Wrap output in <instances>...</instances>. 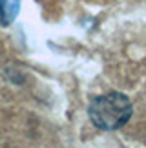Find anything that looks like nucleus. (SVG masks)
I'll use <instances>...</instances> for the list:
<instances>
[{
	"label": "nucleus",
	"instance_id": "nucleus-1",
	"mask_svg": "<svg viewBox=\"0 0 146 148\" xmlns=\"http://www.w3.org/2000/svg\"><path fill=\"white\" fill-rule=\"evenodd\" d=\"M133 113L132 101L121 92H110L95 97L88 106V115L99 130L113 132L122 128Z\"/></svg>",
	"mask_w": 146,
	"mask_h": 148
},
{
	"label": "nucleus",
	"instance_id": "nucleus-2",
	"mask_svg": "<svg viewBox=\"0 0 146 148\" xmlns=\"http://www.w3.org/2000/svg\"><path fill=\"white\" fill-rule=\"evenodd\" d=\"M20 0H0V26H9L16 18Z\"/></svg>",
	"mask_w": 146,
	"mask_h": 148
}]
</instances>
